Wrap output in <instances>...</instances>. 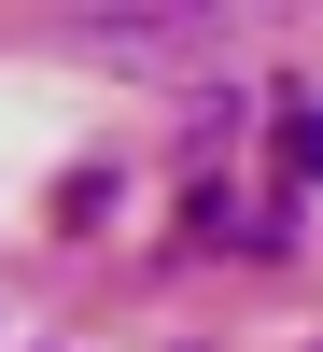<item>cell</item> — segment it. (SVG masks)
Wrapping results in <instances>:
<instances>
[{
    "label": "cell",
    "instance_id": "obj_1",
    "mask_svg": "<svg viewBox=\"0 0 323 352\" xmlns=\"http://www.w3.org/2000/svg\"><path fill=\"white\" fill-rule=\"evenodd\" d=\"M84 43L127 56V71H169L183 43H211V14H84Z\"/></svg>",
    "mask_w": 323,
    "mask_h": 352
},
{
    "label": "cell",
    "instance_id": "obj_2",
    "mask_svg": "<svg viewBox=\"0 0 323 352\" xmlns=\"http://www.w3.org/2000/svg\"><path fill=\"white\" fill-rule=\"evenodd\" d=\"M281 169H296V184H323V113H309V99L281 113Z\"/></svg>",
    "mask_w": 323,
    "mask_h": 352
}]
</instances>
